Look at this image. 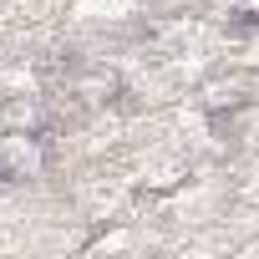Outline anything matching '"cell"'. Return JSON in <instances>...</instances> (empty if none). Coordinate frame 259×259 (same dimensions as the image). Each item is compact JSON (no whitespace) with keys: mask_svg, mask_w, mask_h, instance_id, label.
<instances>
[{"mask_svg":"<svg viewBox=\"0 0 259 259\" xmlns=\"http://www.w3.org/2000/svg\"><path fill=\"white\" fill-rule=\"evenodd\" d=\"M46 168V143L36 133H0V183H26Z\"/></svg>","mask_w":259,"mask_h":259,"instance_id":"6da1fadb","label":"cell"}]
</instances>
